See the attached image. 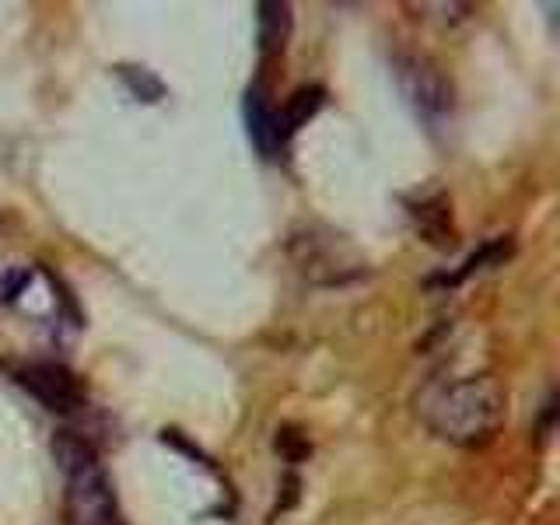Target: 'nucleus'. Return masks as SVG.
<instances>
[{
  "label": "nucleus",
  "instance_id": "nucleus-3",
  "mask_svg": "<svg viewBox=\"0 0 560 525\" xmlns=\"http://www.w3.org/2000/svg\"><path fill=\"white\" fill-rule=\"evenodd\" d=\"M396 78L402 95L428 122H442L452 113V84L434 60L420 57V52H407V57L396 60Z\"/></svg>",
  "mask_w": 560,
  "mask_h": 525
},
{
  "label": "nucleus",
  "instance_id": "nucleus-2",
  "mask_svg": "<svg viewBox=\"0 0 560 525\" xmlns=\"http://www.w3.org/2000/svg\"><path fill=\"white\" fill-rule=\"evenodd\" d=\"M52 459L67 480V525H122L116 490L98 463V452L88 438L74 431H57Z\"/></svg>",
  "mask_w": 560,
  "mask_h": 525
},
{
  "label": "nucleus",
  "instance_id": "nucleus-5",
  "mask_svg": "<svg viewBox=\"0 0 560 525\" xmlns=\"http://www.w3.org/2000/svg\"><path fill=\"white\" fill-rule=\"evenodd\" d=\"M245 122H249V137L262 158H273L280 148H284L280 144V133H277V113L270 109L267 92H262L259 84L249 88V95H245Z\"/></svg>",
  "mask_w": 560,
  "mask_h": 525
},
{
  "label": "nucleus",
  "instance_id": "nucleus-7",
  "mask_svg": "<svg viewBox=\"0 0 560 525\" xmlns=\"http://www.w3.org/2000/svg\"><path fill=\"white\" fill-rule=\"evenodd\" d=\"M326 102V92L319 84H305L291 92V98L284 102V109L277 113V133H280V144H288V140L305 127V122L323 109Z\"/></svg>",
  "mask_w": 560,
  "mask_h": 525
},
{
  "label": "nucleus",
  "instance_id": "nucleus-6",
  "mask_svg": "<svg viewBox=\"0 0 560 525\" xmlns=\"http://www.w3.org/2000/svg\"><path fill=\"white\" fill-rule=\"evenodd\" d=\"M256 22H259L262 60L280 57L291 39V8L280 4V0H262V4H256Z\"/></svg>",
  "mask_w": 560,
  "mask_h": 525
},
{
  "label": "nucleus",
  "instance_id": "nucleus-8",
  "mask_svg": "<svg viewBox=\"0 0 560 525\" xmlns=\"http://www.w3.org/2000/svg\"><path fill=\"white\" fill-rule=\"evenodd\" d=\"M119 78L130 84V92L133 95H140L144 102H158L165 95V84L158 81L151 70H144V67H119Z\"/></svg>",
  "mask_w": 560,
  "mask_h": 525
},
{
  "label": "nucleus",
  "instance_id": "nucleus-1",
  "mask_svg": "<svg viewBox=\"0 0 560 525\" xmlns=\"http://www.w3.org/2000/svg\"><path fill=\"white\" fill-rule=\"evenodd\" d=\"M420 417L442 442L483 448L494 442L504 424V389L490 375L442 382L420 399Z\"/></svg>",
  "mask_w": 560,
  "mask_h": 525
},
{
  "label": "nucleus",
  "instance_id": "nucleus-4",
  "mask_svg": "<svg viewBox=\"0 0 560 525\" xmlns=\"http://www.w3.org/2000/svg\"><path fill=\"white\" fill-rule=\"evenodd\" d=\"M18 382L28 396H35L43 402L49 413H78L84 402H88V389L84 382L70 372L67 364L57 361H28L18 368Z\"/></svg>",
  "mask_w": 560,
  "mask_h": 525
}]
</instances>
